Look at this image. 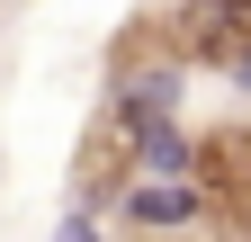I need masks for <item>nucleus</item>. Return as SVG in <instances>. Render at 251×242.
<instances>
[{"instance_id":"obj_1","label":"nucleus","mask_w":251,"mask_h":242,"mask_svg":"<svg viewBox=\"0 0 251 242\" xmlns=\"http://www.w3.org/2000/svg\"><path fill=\"white\" fill-rule=\"evenodd\" d=\"M126 179H144V135L99 99V117L81 126V153H72V206L108 216V206L126 197Z\"/></svg>"},{"instance_id":"obj_2","label":"nucleus","mask_w":251,"mask_h":242,"mask_svg":"<svg viewBox=\"0 0 251 242\" xmlns=\"http://www.w3.org/2000/svg\"><path fill=\"white\" fill-rule=\"evenodd\" d=\"M108 224L117 233H135V242H162V233H206V189L198 179H126V197L108 206Z\"/></svg>"},{"instance_id":"obj_3","label":"nucleus","mask_w":251,"mask_h":242,"mask_svg":"<svg viewBox=\"0 0 251 242\" xmlns=\"http://www.w3.org/2000/svg\"><path fill=\"white\" fill-rule=\"evenodd\" d=\"M54 242H108V216H90V206H63Z\"/></svg>"},{"instance_id":"obj_4","label":"nucleus","mask_w":251,"mask_h":242,"mask_svg":"<svg viewBox=\"0 0 251 242\" xmlns=\"http://www.w3.org/2000/svg\"><path fill=\"white\" fill-rule=\"evenodd\" d=\"M225 81H233L242 99H251V36H242V54H233V63H225Z\"/></svg>"}]
</instances>
